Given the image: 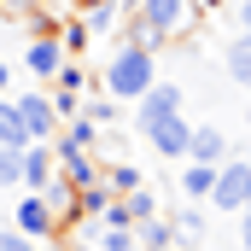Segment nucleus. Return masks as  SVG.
Masks as SVG:
<instances>
[{
  "label": "nucleus",
  "mask_w": 251,
  "mask_h": 251,
  "mask_svg": "<svg viewBox=\"0 0 251 251\" xmlns=\"http://www.w3.org/2000/svg\"><path fill=\"white\" fill-rule=\"evenodd\" d=\"M170 111H181V88L176 82H152L140 100H134V128H146V123H158V117H170Z\"/></svg>",
  "instance_id": "423d86ee"
},
{
  "label": "nucleus",
  "mask_w": 251,
  "mask_h": 251,
  "mask_svg": "<svg viewBox=\"0 0 251 251\" xmlns=\"http://www.w3.org/2000/svg\"><path fill=\"white\" fill-rule=\"evenodd\" d=\"M59 134H64V140H76V146H82V152H94V146H100V134H105V128H100V123H88V117H76V123H70V128H59Z\"/></svg>",
  "instance_id": "6ab92c4d"
},
{
  "label": "nucleus",
  "mask_w": 251,
  "mask_h": 251,
  "mask_svg": "<svg viewBox=\"0 0 251 251\" xmlns=\"http://www.w3.org/2000/svg\"><path fill=\"white\" fill-rule=\"evenodd\" d=\"M187 24V0H128V47H164Z\"/></svg>",
  "instance_id": "f257e3e1"
},
{
  "label": "nucleus",
  "mask_w": 251,
  "mask_h": 251,
  "mask_svg": "<svg viewBox=\"0 0 251 251\" xmlns=\"http://www.w3.org/2000/svg\"><path fill=\"white\" fill-rule=\"evenodd\" d=\"M59 64H64V47L53 41V35H35V41L24 47V76H35V82L59 76Z\"/></svg>",
  "instance_id": "9d476101"
},
{
  "label": "nucleus",
  "mask_w": 251,
  "mask_h": 251,
  "mask_svg": "<svg viewBox=\"0 0 251 251\" xmlns=\"http://www.w3.org/2000/svg\"><path fill=\"white\" fill-rule=\"evenodd\" d=\"M240 246L251 251V210H240Z\"/></svg>",
  "instance_id": "5701e85b"
},
{
  "label": "nucleus",
  "mask_w": 251,
  "mask_h": 251,
  "mask_svg": "<svg viewBox=\"0 0 251 251\" xmlns=\"http://www.w3.org/2000/svg\"><path fill=\"white\" fill-rule=\"evenodd\" d=\"M88 41H94L88 18H64V24H59V47H64V59H70V53H82Z\"/></svg>",
  "instance_id": "dca6fc26"
},
{
  "label": "nucleus",
  "mask_w": 251,
  "mask_h": 251,
  "mask_svg": "<svg viewBox=\"0 0 251 251\" xmlns=\"http://www.w3.org/2000/svg\"><path fill=\"white\" fill-rule=\"evenodd\" d=\"M228 152H234V140H228L222 123H193V134H187V158L193 164H222Z\"/></svg>",
  "instance_id": "6e6552de"
},
{
  "label": "nucleus",
  "mask_w": 251,
  "mask_h": 251,
  "mask_svg": "<svg viewBox=\"0 0 251 251\" xmlns=\"http://www.w3.org/2000/svg\"><path fill=\"white\" fill-rule=\"evenodd\" d=\"M6 82H12V70H6V59H0V94H6Z\"/></svg>",
  "instance_id": "393cba45"
},
{
  "label": "nucleus",
  "mask_w": 251,
  "mask_h": 251,
  "mask_svg": "<svg viewBox=\"0 0 251 251\" xmlns=\"http://www.w3.org/2000/svg\"><path fill=\"white\" fill-rule=\"evenodd\" d=\"M0 251H35V240L18 234V228H0Z\"/></svg>",
  "instance_id": "4be33fe9"
},
{
  "label": "nucleus",
  "mask_w": 251,
  "mask_h": 251,
  "mask_svg": "<svg viewBox=\"0 0 251 251\" xmlns=\"http://www.w3.org/2000/svg\"><path fill=\"white\" fill-rule=\"evenodd\" d=\"M0 146H29L24 111H18V100H6V94H0Z\"/></svg>",
  "instance_id": "ddd939ff"
},
{
  "label": "nucleus",
  "mask_w": 251,
  "mask_h": 251,
  "mask_svg": "<svg viewBox=\"0 0 251 251\" xmlns=\"http://www.w3.org/2000/svg\"><path fill=\"white\" fill-rule=\"evenodd\" d=\"M123 210H128V228H134L140 216H158V193H152V187H134L123 199Z\"/></svg>",
  "instance_id": "a211bd4d"
},
{
  "label": "nucleus",
  "mask_w": 251,
  "mask_h": 251,
  "mask_svg": "<svg viewBox=\"0 0 251 251\" xmlns=\"http://www.w3.org/2000/svg\"><path fill=\"white\" fill-rule=\"evenodd\" d=\"M100 181H105V193H111V199H128L134 187H146V181H140V170H134L128 158H117V164H105V170H100Z\"/></svg>",
  "instance_id": "9b49d317"
},
{
  "label": "nucleus",
  "mask_w": 251,
  "mask_h": 251,
  "mask_svg": "<svg viewBox=\"0 0 251 251\" xmlns=\"http://www.w3.org/2000/svg\"><path fill=\"white\" fill-rule=\"evenodd\" d=\"M210 187H216V164H181V193H187L193 204H199V199H210Z\"/></svg>",
  "instance_id": "f8f14e48"
},
{
  "label": "nucleus",
  "mask_w": 251,
  "mask_h": 251,
  "mask_svg": "<svg viewBox=\"0 0 251 251\" xmlns=\"http://www.w3.org/2000/svg\"><path fill=\"white\" fill-rule=\"evenodd\" d=\"M59 176V158H53V140H29L24 146V187L29 193H41L47 181Z\"/></svg>",
  "instance_id": "1a4fd4ad"
},
{
  "label": "nucleus",
  "mask_w": 251,
  "mask_h": 251,
  "mask_svg": "<svg viewBox=\"0 0 251 251\" xmlns=\"http://www.w3.org/2000/svg\"><path fill=\"white\" fill-rule=\"evenodd\" d=\"M18 111H24V128H29V140H53L59 134V111H53V94H18Z\"/></svg>",
  "instance_id": "0eeeda50"
},
{
  "label": "nucleus",
  "mask_w": 251,
  "mask_h": 251,
  "mask_svg": "<svg viewBox=\"0 0 251 251\" xmlns=\"http://www.w3.org/2000/svg\"><path fill=\"white\" fill-rule=\"evenodd\" d=\"M234 12H240V29H246V35H251V0H240Z\"/></svg>",
  "instance_id": "b1692460"
},
{
  "label": "nucleus",
  "mask_w": 251,
  "mask_h": 251,
  "mask_svg": "<svg viewBox=\"0 0 251 251\" xmlns=\"http://www.w3.org/2000/svg\"><path fill=\"white\" fill-rule=\"evenodd\" d=\"M140 134H146V146H152L158 158H176V164H181V158H187V134H193V117H187V111H170V117L146 123Z\"/></svg>",
  "instance_id": "20e7f679"
},
{
  "label": "nucleus",
  "mask_w": 251,
  "mask_h": 251,
  "mask_svg": "<svg viewBox=\"0 0 251 251\" xmlns=\"http://www.w3.org/2000/svg\"><path fill=\"white\" fill-rule=\"evenodd\" d=\"M158 82V53L152 47H117V59L105 64V94L111 100H140L146 88Z\"/></svg>",
  "instance_id": "f03ea898"
},
{
  "label": "nucleus",
  "mask_w": 251,
  "mask_h": 251,
  "mask_svg": "<svg viewBox=\"0 0 251 251\" xmlns=\"http://www.w3.org/2000/svg\"><path fill=\"white\" fill-rule=\"evenodd\" d=\"M246 193H251V158H222L216 164V187H210V210H246Z\"/></svg>",
  "instance_id": "7ed1b4c3"
},
{
  "label": "nucleus",
  "mask_w": 251,
  "mask_h": 251,
  "mask_svg": "<svg viewBox=\"0 0 251 251\" xmlns=\"http://www.w3.org/2000/svg\"><path fill=\"white\" fill-rule=\"evenodd\" d=\"M199 6H222V0H199Z\"/></svg>",
  "instance_id": "a878e982"
},
{
  "label": "nucleus",
  "mask_w": 251,
  "mask_h": 251,
  "mask_svg": "<svg viewBox=\"0 0 251 251\" xmlns=\"http://www.w3.org/2000/svg\"><path fill=\"white\" fill-rule=\"evenodd\" d=\"M176 234H181V240H199V234H204V210H193V199H187V210L176 216Z\"/></svg>",
  "instance_id": "412c9836"
},
{
  "label": "nucleus",
  "mask_w": 251,
  "mask_h": 251,
  "mask_svg": "<svg viewBox=\"0 0 251 251\" xmlns=\"http://www.w3.org/2000/svg\"><path fill=\"white\" fill-rule=\"evenodd\" d=\"M0 187H24V146H0Z\"/></svg>",
  "instance_id": "f3484780"
},
{
  "label": "nucleus",
  "mask_w": 251,
  "mask_h": 251,
  "mask_svg": "<svg viewBox=\"0 0 251 251\" xmlns=\"http://www.w3.org/2000/svg\"><path fill=\"white\" fill-rule=\"evenodd\" d=\"M53 82H59L53 94H82V88H88V70H82V64H70V59H64V64H59V76H53Z\"/></svg>",
  "instance_id": "aec40b11"
},
{
  "label": "nucleus",
  "mask_w": 251,
  "mask_h": 251,
  "mask_svg": "<svg viewBox=\"0 0 251 251\" xmlns=\"http://www.w3.org/2000/svg\"><path fill=\"white\" fill-rule=\"evenodd\" d=\"M228 76H234L240 88H251V35H246V29L228 41Z\"/></svg>",
  "instance_id": "2eb2a0df"
},
{
  "label": "nucleus",
  "mask_w": 251,
  "mask_h": 251,
  "mask_svg": "<svg viewBox=\"0 0 251 251\" xmlns=\"http://www.w3.org/2000/svg\"><path fill=\"white\" fill-rule=\"evenodd\" d=\"M246 210H251V193H246Z\"/></svg>",
  "instance_id": "bb28decb"
},
{
  "label": "nucleus",
  "mask_w": 251,
  "mask_h": 251,
  "mask_svg": "<svg viewBox=\"0 0 251 251\" xmlns=\"http://www.w3.org/2000/svg\"><path fill=\"white\" fill-rule=\"evenodd\" d=\"M12 222H18V234H29V240H59V228H53V204H47L41 193H24L18 210H12Z\"/></svg>",
  "instance_id": "39448f33"
},
{
  "label": "nucleus",
  "mask_w": 251,
  "mask_h": 251,
  "mask_svg": "<svg viewBox=\"0 0 251 251\" xmlns=\"http://www.w3.org/2000/svg\"><path fill=\"white\" fill-rule=\"evenodd\" d=\"M246 123H251V111H246Z\"/></svg>",
  "instance_id": "cd10ccee"
},
{
  "label": "nucleus",
  "mask_w": 251,
  "mask_h": 251,
  "mask_svg": "<svg viewBox=\"0 0 251 251\" xmlns=\"http://www.w3.org/2000/svg\"><path fill=\"white\" fill-rule=\"evenodd\" d=\"M134 240H140V251H170L176 228H170L164 216H140V222H134Z\"/></svg>",
  "instance_id": "4468645a"
}]
</instances>
